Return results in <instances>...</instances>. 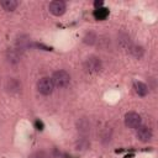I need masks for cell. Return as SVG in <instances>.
<instances>
[{
	"label": "cell",
	"mask_w": 158,
	"mask_h": 158,
	"mask_svg": "<svg viewBox=\"0 0 158 158\" xmlns=\"http://www.w3.org/2000/svg\"><path fill=\"white\" fill-rule=\"evenodd\" d=\"M51 79H52L53 85L57 86V88H65L69 84V81H70V77H69V74L65 70H57V72H54Z\"/></svg>",
	"instance_id": "cell-1"
},
{
	"label": "cell",
	"mask_w": 158,
	"mask_h": 158,
	"mask_svg": "<svg viewBox=\"0 0 158 158\" xmlns=\"http://www.w3.org/2000/svg\"><path fill=\"white\" fill-rule=\"evenodd\" d=\"M37 89L38 91L42 94V95H51L53 89H54V85L52 83V79L44 77V78H41L37 83Z\"/></svg>",
	"instance_id": "cell-2"
},
{
	"label": "cell",
	"mask_w": 158,
	"mask_h": 158,
	"mask_svg": "<svg viewBox=\"0 0 158 158\" xmlns=\"http://www.w3.org/2000/svg\"><path fill=\"white\" fill-rule=\"evenodd\" d=\"M125 125L130 128H137L141 126V116L135 111L127 112L125 115Z\"/></svg>",
	"instance_id": "cell-3"
},
{
	"label": "cell",
	"mask_w": 158,
	"mask_h": 158,
	"mask_svg": "<svg viewBox=\"0 0 158 158\" xmlns=\"http://www.w3.org/2000/svg\"><path fill=\"white\" fill-rule=\"evenodd\" d=\"M48 10L54 16H60V15H63L65 12V2L64 1H60V0L52 1L49 4V6H48Z\"/></svg>",
	"instance_id": "cell-4"
},
{
	"label": "cell",
	"mask_w": 158,
	"mask_h": 158,
	"mask_svg": "<svg viewBox=\"0 0 158 158\" xmlns=\"http://www.w3.org/2000/svg\"><path fill=\"white\" fill-rule=\"evenodd\" d=\"M85 69L88 70V72H91V73H98V72H100V69H101V62H100V59L99 58H96V57H90V58H88L86 60H85Z\"/></svg>",
	"instance_id": "cell-5"
},
{
	"label": "cell",
	"mask_w": 158,
	"mask_h": 158,
	"mask_svg": "<svg viewBox=\"0 0 158 158\" xmlns=\"http://www.w3.org/2000/svg\"><path fill=\"white\" fill-rule=\"evenodd\" d=\"M136 136H137V138H138L139 141L147 142V141H149V139L152 138V130H151L149 127H147V126L141 125V126L137 127Z\"/></svg>",
	"instance_id": "cell-6"
},
{
	"label": "cell",
	"mask_w": 158,
	"mask_h": 158,
	"mask_svg": "<svg viewBox=\"0 0 158 158\" xmlns=\"http://www.w3.org/2000/svg\"><path fill=\"white\" fill-rule=\"evenodd\" d=\"M133 89H135L136 94H138L139 96H146L148 94V86L142 81H138V80L135 81L133 83Z\"/></svg>",
	"instance_id": "cell-7"
},
{
	"label": "cell",
	"mask_w": 158,
	"mask_h": 158,
	"mask_svg": "<svg viewBox=\"0 0 158 158\" xmlns=\"http://www.w3.org/2000/svg\"><path fill=\"white\" fill-rule=\"evenodd\" d=\"M0 5H1V6L4 7V10H6V11H14V10L17 7L19 2L15 1V0H2V1H0Z\"/></svg>",
	"instance_id": "cell-8"
},
{
	"label": "cell",
	"mask_w": 158,
	"mask_h": 158,
	"mask_svg": "<svg viewBox=\"0 0 158 158\" xmlns=\"http://www.w3.org/2000/svg\"><path fill=\"white\" fill-rule=\"evenodd\" d=\"M107 16H109V9L106 7H100L94 11V17L96 20H105Z\"/></svg>",
	"instance_id": "cell-9"
},
{
	"label": "cell",
	"mask_w": 158,
	"mask_h": 158,
	"mask_svg": "<svg viewBox=\"0 0 158 158\" xmlns=\"http://www.w3.org/2000/svg\"><path fill=\"white\" fill-rule=\"evenodd\" d=\"M95 40H96V37H95V35L91 33V32L86 33V36L84 37V42L88 43V44H93V43L95 42Z\"/></svg>",
	"instance_id": "cell-10"
},
{
	"label": "cell",
	"mask_w": 158,
	"mask_h": 158,
	"mask_svg": "<svg viewBox=\"0 0 158 158\" xmlns=\"http://www.w3.org/2000/svg\"><path fill=\"white\" fill-rule=\"evenodd\" d=\"M30 158H47V156H46V153H43V152H37V153L32 154Z\"/></svg>",
	"instance_id": "cell-11"
},
{
	"label": "cell",
	"mask_w": 158,
	"mask_h": 158,
	"mask_svg": "<svg viewBox=\"0 0 158 158\" xmlns=\"http://www.w3.org/2000/svg\"><path fill=\"white\" fill-rule=\"evenodd\" d=\"M35 126H36V128H37V130H40V131H42V130H43V127H44V125H43V122H42L41 120H36Z\"/></svg>",
	"instance_id": "cell-12"
},
{
	"label": "cell",
	"mask_w": 158,
	"mask_h": 158,
	"mask_svg": "<svg viewBox=\"0 0 158 158\" xmlns=\"http://www.w3.org/2000/svg\"><path fill=\"white\" fill-rule=\"evenodd\" d=\"M102 4H104L102 0H95V1H94V6H95V9H100V7H102Z\"/></svg>",
	"instance_id": "cell-13"
}]
</instances>
